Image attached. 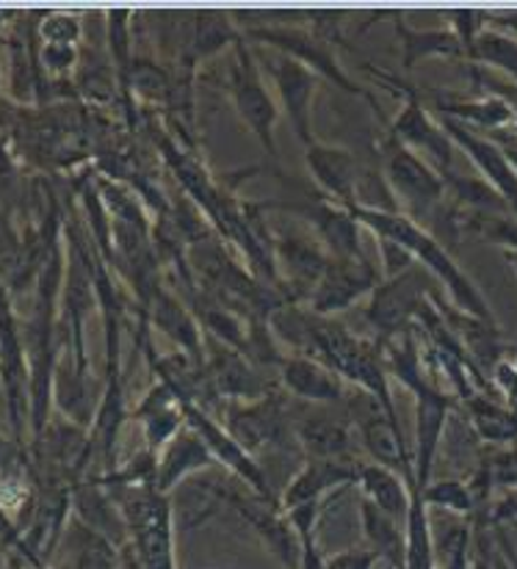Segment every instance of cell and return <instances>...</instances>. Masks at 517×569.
<instances>
[{
  "label": "cell",
  "mask_w": 517,
  "mask_h": 569,
  "mask_svg": "<svg viewBox=\"0 0 517 569\" xmlns=\"http://www.w3.org/2000/svg\"><path fill=\"white\" fill-rule=\"evenodd\" d=\"M351 213L360 219V224L366 227L371 236L385 238V241H394L396 247L405 249L407 254L431 274V280L440 282L448 290V296L454 299V307L468 316L479 318L485 323H496L493 316V307L487 305L485 293L476 288V282L465 274L457 266V260L446 252L440 241L426 230L424 224L412 219L407 213H374V210H351Z\"/></svg>",
  "instance_id": "6da1fadb"
},
{
  "label": "cell",
  "mask_w": 517,
  "mask_h": 569,
  "mask_svg": "<svg viewBox=\"0 0 517 569\" xmlns=\"http://www.w3.org/2000/svg\"><path fill=\"white\" fill-rule=\"evenodd\" d=\"M431 284H435L431 274L420 269L418 263L412 269L401 271V274L379 282V288L368 299L366 310V321L371 323L374 335H377L374 343H385V340H394L399 335L410 332L415 323H418L420 310L435 296Z\"/></svg>",
  "instance_id": "7a4b0ae2"
},
{
  "label": "cell",
  "mask_w": 517,
  "mask_h": 569,
  "mask_svg": "<svg viewBox=\"0 0 517 569\" xmlns=\"http://www.w3.org/2000/svg\"><path fill=\"white\" fill-rule=\"evenodd\" d=\"M232 64H230V78H227V94H230L236 113L241 117V122L247 124L249 133L255 136L260 147H264L266 156L275 161L277 158V119H280V108H277L275 97L266 89L264 76H260V67L255 61L252 50L247 48V39L232 48Z\"/></svg>",
  "instance_id": "3957f363"
},
{
  "label": "cell",
  "mask_w": 517,
  "mask_h": 569,
  "mask_svg": "<svg viewBox=\"0 0 517 569\" xmlns=\"http://www.w3.org/2000/svg\"><path fill=\"white\" fill-rule=\"evenodd\" d=\"M247 39H252V42H258V44H266V48H271L275 53L291 56L294 61H299V64H305L308 70L316 72L321 81L335 83V87L344 89L346 94L366 97V100H371V94H368L366 89L357 87V83L346 76L344 67L338 64L332 39H327L324 33H318L316 28L260 26V28H249Z\"/></svg>",
  "instance_id": "277c9868"
},
{
  "label": "cell",
  "mask_w": 517,
  "mask_h": 569,
  "mask_svg": "<svg viewBox=\"0 0 517 569\" xmlns=\"http://www.w3.org/2000/svg\"><path fill=\"white\" fill-rule=\"evenodd\" d=\"M385 180L394 191L399 208L405 204L412 216H431L446 199V180L435 167L415 156L407 147L388 139L385 144Z\"/></svg>",
  "instance_id": "5b68a950"
},
{
  "label": "cell",
  "mask_w": 517,
  "mask_h": 569,
  "mask_svg": "<svg viewBox=\"0 0 517 569\" xmlns=\"http://www.w3.org/2000/svg\"><path fill=\"white\" fill-rule=\"evenodd\" d=\"M183 412L186 423L202 437V442L208 446L216 465L230 470V473L236 476L243 487L252 489L255 495H260V498L266 500H275V489H271V478L266 473V468L225 429V426H221V420H216L206 407H200V403L195 401L183 403Z\"/></svg>",
  "instance_id": "8992f818"
},
{
  "label": "cell",
  "mask_w": 517,
  "mask_h": 569,
  "mask_svg": "<svg viewBox=\"0 0 517 569\" xmlns=\"http://www.w3.org/2000/svg\"><path fill=\"white\" fill-rule=\"evenodd\" d=\"M221 426L252 453L260 462V453L275 451V448L286 446V437L291 431L286 415V401L280 392L271 390L269 396L260 401L249 403H227Z\"/></svg>",
  "instance_id": "52a82bcc"
},
{
  "label": "cell",
  "mask_w": 517,
  "mask_h": 569,
  "mask_svg": "<svg viewBox=\"0 0 517 569\" xmlns=\"http://www.w3.org/2000/svg\"><path fill=\"white\" fill-rule=\"evenodd\" d=\"M405 89L407 100L401 106V111L396 113L394 128H390V139L396 144L407 147L415 156L424 158L429 167H435L440 174L451 172L454 161V141L451 136L443 130L440 119H435L429 113V108L420 102V97L412 92V89Z\"/></svg>",
  "instance_id": "ba28073f"
},
{
  "label": "cell",
  "mask_w": 517,
  "mask_h": 569,
  "mask_svg": "<svg viewBox=\"0 0 517 569\" xmlns=\"http://www.w3.org/2000/svg\"><path fill=\"white\" fill-rule=\"evenodd\" d=\"M385 277H379L377 266L368 258L360 260H329L327 271H324L321 282L310 293L308 307L318 316H338V312L349 310L355 301L371 299L374 290L379 288Z\"/></svg>",
  "instance_id": "9c48e42d"
},
{
  "label": "cell",
  "mask_w": 517,
  "mask_h": 569,
  "mask_svg": "<svg viewBox=\"0 0 517 569\" xmlns=\"http://www.w3.org/2000/svg\"><path fill=\"white\" fill-rule=\"evenodd\" d=\"M415 398V489H424L431 481L437 451L446 435L448 412H451V396L435 385V379L420 381L412 387Z\"/></svg>",
  "instance_id": "30bf717a"
},
{
  "label": "cell",
  "mask_w": 517,
  "mask_h": 569,
  "mask_svg": "<svg viewBox=\"0 0 517 569\" xmlns=\"http://www.w3.org/2000/svg\"><path fill=\"white\" fill-rule=\"evenodd\" d=\"M206 368L216 396L227 398L230 403L260 401L271 392L266 373L247 355L213 338H208L206 343Z\"/></svg>",
  "instance_id": "8fae6325"
},
{
  "label": "cell",
  "mask_w": 517,
  "mask_h": 569,
  "mask_svg": "<svg viewBox=\"0 0 517 569\" xmlns=\"http://www.w3.org/2000/svg\"><path fill=\"white\" fill-rule=\"evenodd\" d=\"M269 76L275 81L277 97H280L282 113L291 122L297 139L308 150V147L316 144V136H312V97H316L321 78L305 64L294 61L291 56L275 53V50H271L269 59Z\"/></svg>",
  "instance_id": "7c38bea8"
},
{
  "label": "cell",
  "mask_w": 517,
  "mask_h": 569,
  "mask_svg": "<svg viewBox=\"0 0 517 569\" xmlns=\"http://www.w3.org/2000/svg\"><path fill=\"white\" fill-rule=\"evenodd\" d=\"M440 124L451 136L454 147H459L474 161V167L485 174L487 183L501 193L517 213V172L513 169V163H509L507 152L501 150V144L493 139H485V136H479L474 128L457 122V119L440 117Z\"/></svg>",
  "instance_id": "4fadbf2b"
},
{
  "label": "cell",
  "mask_w": 517,
  "mask_h": 569,
  "mask_svg": "<svg viewBox=\"0 0 517 569\" xmlns=\"http://www.w3.org/2000/svg\"><path fill=\"white\" fill-rule=\"evenodd\" d=\"M357 473L360 465H351L349 459H305L302 468L288 478L282 489V511L305 503H324L329 495L357 483Z\"/></svg>",
  "instance_id": "5bb4252c"
},
{
  "label": "cell",
  "mask_w": 517,
  "mask_h": 569,
  "mask_svg": "<svg viewBox=\"0 0 517 569\" xmlns=\"http://www.w3.org/2000/svg\"><path fill=\"white\" fill-rule=\"evenodd\" d=\"M329 409L332 407H316V412L302 415L294 426V437L308 459H349L355 420L346 403H338L335 412Z\"/></svg>",
  "instance_id": "9a60e30c"
},
{
  "label": "cell",
  "mask_w": 517,
  "mask_h": 569,
  "mask_svg": "<svg viewBox=\"0 0 517 569\" xmlns=\"http://www.w3.org/2000/svg\"><path fill=\"white\" fill-rule=\"evenodd\" d=\"M277 377L288 396L312 403V407H335V403H346V398L351 396L349 381L310 357H286Z\"/></svg>",
  "instance_id": "2e32d148"
},
{
  "label": "cell",
  "mask_w": 517,
  "mask_h": 569,
  "mask_svg": "<svg viewBox=\"0 0 517 569\" xmlns=\"http://www.w3.org/2000/svg\"><path fill=\"white\" fill-rule=\"evenodd\" d=\"M305 163H308L310 178L316 180L324 199L340 204V208L355 210L357 183H360L362 167L349 150L318 144L316 141V144L305 150Z\"/></svg>",
  "instance_id": "e0dca14e"
},
{
  "label": "cell",
  "mask_w": 517,
  "mask_h": 569,
  "mask_svg": "<svg viewBox=\"0 0 517 569\" xmlns=\"http://www.w3.org/2000/svg\"><path fill=\"white\" fill-rule=\"evenodd\" d=\"M302 213H308L312 224V236L321 241V247L327 249L332 258L338 260H360L366 258L362 252V230L355 213L349 208H340V204L329 202V199H318V202L302 208Z\"/></svg>",
  "instance_id": "ac0fdd59"
},
{
  "label": "cell",
  "mask_w": 517,
  "mask_h": 569,
  "mask_svg": "<svg viewBox=\"0 0 517 569\" xmlns=\"http://www.w3.org/2000/svg\"><path fill=\"white\" fill-rule=\"evenodd\" d=\"M145 307L150 310L156 329L169 335V338L180 346L183 355L206 362V340H202L200 321H197L195 312H191L167 284L158 282L156 290L150 293V299L145 301Z\"/></svg>",
  "instance_id": "d6986e66"
},
{
  "label": "cell",
  "mask_w": 517,
  "mask_h": 569,
  "mask_svg": "<svg viewBox=\"0 0 517 569\" xmlns=\"http://www.w3.org/2000/svg\"><path fill=\"white\" fill-rule=\"evenodd\" d=\"M243 37L230 20V14L221 11H200V14H183V44H180V61L186 64H200L213 59L216 53L227 48H236Z\"/></svg>",
  "instance_id": "ffe728a7"
},
{
  "label": "cell",
  "mask_w": 517,
  "mask_h": 569,
  "mask_svg": "<svg viewBox=\"0 0 517 569\" xmlns=\"http://www.w3.org/2000/svg\"><path fill=\"white\" fill-rule=\"evenodd\" d=\"M213 462L208 446L202 442V437L191 429L189 423L175 435V440L158 453V476H156V489L161 495L172 492L178 483H183L186 478L197 470H208Z\"/></svg>",
  "instance_id": "44dd1931"
},
{
  "label": "cell",
  "mask_w": 517,
  "mask_h": 569,
  "mask_svg": "<svg viewBox=\"0 0 517 569\" xmlns=\"http://www.w3.org/2000/svg\"><path fill=\"white\" fill-rule=\"evenodd\" d=\"M357 487H360L362 500L374 503L377 509H382L385 515L396 517V520L407 522L412 506V492L405 476L396 473V470L385 468V465H360V473H357Z\"/></svg>",
  "instance_id": "7402d4cb"
},
{
  "label": "cell",
  "mask_w": 517,
  "mask_h": 569,
  "mask_svg": "<svg viewBox=\"0 0 517 569\" xmlns=\"http://www.w3.org/2000/svg\"><path fill=\"white\" fill-rule=\"evenodd\" d=\"M360 526L368 548L379 556V561L388 567L405 569L407 561V522L385 515L368 500H360Z\"/></svg>",
  "instance_id": "603a6c76"
},
{
  "label": "cell",
  "mask_w": 517,
  "mask_h": 569,
  "mask_svg": "<svg viewBox=\"0 0 517 569\" xmlns=\"http://www.w3.org/2000/svg\"><path fill=\"white\" fill-rule=\"evenodd\" d=\"M396 37L401 42V61L405 70H412L418 61L426 59H468V50L459 42L457 33L451 28L446 31H418L405 22V17L394 14Z\"/></svg>",
  "instance_id": "cb8c5ba5"
},
{
  "label": "cell",
  "mask_w": 517,
  "mask_h": 569,
  "mask_svg": "<svg viewBox=\"0 0 517 569\" xmlns=\"http://www.w3.org/2000/svg\"><path fill=\"white\" fill-rule=\"evenodd\" d=\"M435 108L440 117L457 119L463 124L474 128H493L501 130V124L515 122V111L498 97H481V100H459V97H435Z\"/></svg>",
  "instance_id": "d4e9b609"
},
{
  "label": "cell",
  "mask_w": 517,
  "mask_h": 569,
  "mask_svg": "<svg viewBox=\"0 0 517 569\" xmlns=\"http://www.w3.org/2000/svg\"><path fill=\"white\" fill-rule=\"evenodd\" d=\"M465 409H468L470 426L481 440L496 442V446L517 440V412L507 403H498L496 398H487L485 392H479V396L465 401Z\"/></svg>",
  "instance_id": "484cf974"
},
{
  "label": "cell",
  "mask_w": 517,
  "mask_h": 569,
  "mask_svg": "<svg viewBox=\"0 0 517 569\" xmlns=\"http://www.w3.org/2000/svg\"><path fill=\"white\" fill-rule=\"evenodd\" d=\"M468 59L496 67V70H501L504 76H509L517 83V39L515 37H507V33L501 31H487L485 28V31L476 37Z\"/></svg>",
  "instance_id": "4316f807"
},
{
  "label": "cell",
  "mask_w": 517,
  "mask_h": 569,
  "mask_svg": "<svg viewBox=\"0 0 517 569\" xmlns=\"http://www.w3.org/2000/svg\"><path fill=\"white\" fill-rule=\"evenodd\" d=\"M424 503L429 509H443L446 515L454 517H470L476 511V500L470 495V487L454 478H440V481H429L424 489H418Z\"/></svg>",
  "instance_id": "83f0119b"
},
{
  "label": "cell",
  "mask_w": 517,
  "mask_h": 569,
  "mask_svg": "<svg viewBox=\"0 0 517 569\" xmlns=\"http://www.w3.org/2000/svg\"><path fill=\"white\" fill-rule=\"evenodd\" d=\"M481 468L487 470V478H490L493 487L517 489V446L493 453L490 459L481 462Z\"/></svg>",
  "instance_id": "f1b7e54d"
},
{
  "label": "cell",
  "mask_w": 517,
  "mask_h": 569,
  "mask_svg": "<svg viewBox=\"0 0 517 569\" xmlns=\"http://www.w3.org/2000/svg\"><path fill=\"white\" fill-rule=\"evenodd\" d=\"M382 561L371 548H346L324 556V569H377Z\"/></svg>",
  "instance_id": "f546056e"
},
{
  "label": "cell",
  "mask_w": 517,
  "mask_h": 569,
  "mask_svg": "<svg viewBox=\"0 0 517 569\" xmlns=\"http://www.w3.org/2000/svg\"><path fill=\"white\" fill-rule=\"evenodd\" d=\"M42 37L48 44H76L78 22L72 17L56 14L42 22Z\"/></svg>",
  "instance_id": "4dcf8cb0"
},
{
  "label": "cell",
  "mask_w": 517,
  "mask_h": 569,
  "mask_svg": "<svg viewBox=\"0 0 517 569\" xmlns=\"http://www.w3.org/2000/svg\"><path fill=\"white\" fill-rule=\"evenodd\" d=\"M42 64H44V70H50L53 76H61V72H67L72 64H76V44H48L44 42Z\"/></svg>",
  "instance_id": "1f68e13d"
},
{
  "label": "cell",
  "mask_w": 517,
  "mask_h": 569,
  "mask_svg": "<svg viewBox=\"0 0 517 569\" xmlns=\"http://www.w3.org/2000/svg\"><path fill=\"white\" fill-rule=\"evenodd\" d=\"M476 83H481L485 92H490V97H498V100L507 102L513 111H517V83L515 81H498V78L487 76V72H474Z\"/></svg>",
  "instance_id": "d6a6232c"
},
{
  "label": "cell",
  "mask_w": 517,
  "mask_h": 569,
  "mask_svg": "<svg viewBox=\"0 0 517 569\" xmlns=\"http://www.w3.org/2000/svg\"><path fill=\"white\" fill-rule=\"evenodd\" d=\"M493 522H501V520H517V489L507 495V498H501L496 503V509H493L490 515Z\"/></svg>",
  "instance_id": "836d02e7"
},
{
  "label": "cell",
  "mask_w": 517,
  "mask_h": 569,
  "mask_svg": "<svg viewBox=\"0 0 517 569\" xmlns=\"http://www.w3.org/2000/svg\"><path fill=\"white\" fill-rule=\"evenodd\" d=\"M498 139H501V136H498ZM501 150L507 152L509 163H513V169H515V172H517V144H515V141H509V139H501Z\"/></svg>",
  "instance_id": "e575fe53"
},
{
  "label": "cell",
  "mask_w": 517,
  "mask_h": 569,
  "mask_svg": "<svg viewBox=\"0 0 517 569\" xmlns=\"http://www.w3.org/2000/svg\"><path fill=\"white\" fill-rule=\"evenodd\" d=\"M470 569H493V567L487 565V561L481 559V556H474V559H470Z\"/></svg>",
  "instance_id": "d590c367"
},
{
  "label": "cell",
  "mask_w": 517,
  "mask_h": 569,
  "mask_svg": "<svg viewBox=\"0 0 517 569\" xmlns=\"http://www.w3.org/2000/svg\"><path fill=\"white\" fill-rule=\"evenodd\" d=\"M507 258H509V263H513L515 271H517V252H507Z\"/></svg>",
  "instance_id": "8d00e7d4"
},
{
  "label": "cell",
  "mask_w": 517,
  "mask_h": 569,
  "mask_svg": "<svg viewBox=\"0 0 517 569\" xmlns=\"http://www.w3.org/2000/svg\"><path fill=\"white\" fill-rule=\"evenodd\" d=\"M11 569H44V567H11ZM64 569V567H61Z\"/></svg>",
  "instance_id": "74e56055"
},
{
  "label": "cell",
  "mask_w": 517,
  "mask_h": 569,
  "mask_svg": "<svg viewBox=\"0 0 517 569\" xmlns=\"http://www.w3.org/2000/svg\"><path fill=\"white\" fill-rule=\"evenodd\" d=\"M515 133H517V113H515Z\"/></svg>",
  "instance_id": "f35d334b"
},
{
  "label": "cell",
  "mask_w": 517,
  "mask_h": 569,
  "mask_svg": "<svg viewBox=\"0 0 517 569\" xmlns=\"http://www.w3.org/2000/svg\"><path fill=\"white\" fill-rule=\"evenodd\" d=\"M382 569H396V567H388V565H382Z\"/></svg>",
  "instance_id": "ab89813d"
}]
</instances>
